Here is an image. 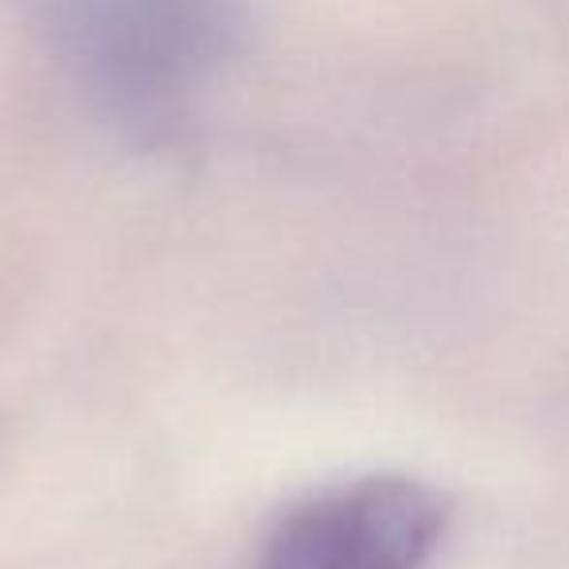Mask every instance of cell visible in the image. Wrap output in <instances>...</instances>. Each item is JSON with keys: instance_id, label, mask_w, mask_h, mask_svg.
<instances>
[{"instance_id": "2", "label": "cell", "mask_w": 569, "mask_h": 569, "mask_svg": "<svg viewBox=\"0 0 569 569\" xmlns=\"http://www.w3.org/2000/svg\"><path fill=\"white\" fill-rule=\"evenodd\" d=\"M449 527L441 491L359 476L305 496L269 527L250 569H426Z\"/></svg>"}, {"instance_id": "1", "label": "cell", "mask_w": 569, "mask_h": 569, "mask_svg": "<svg viewBox=\"0 0 569 569\" xmlns=\"http://www.w3.org/2000/svg\"><path fill=\"white\" fill-rule=\"evenodd\" d=\"M71 79L129 126L168 121L242 40L238 0H48Z\"/></svg>"}]
</instances>
